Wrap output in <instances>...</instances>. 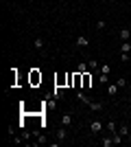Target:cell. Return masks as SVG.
Listing matches in <instances>:
<instances>
[{
    "instance_id": "cell-5",
    "label": "cell",
    "mask_w": 131,
    "mask_h": 147,
    "mask_svg": "<svg viewBox=\"0 0 131 147\" xmlns=\"http://www.w3.org/2000/svg\"><path fill=\"white\" fill-rule=\"evenodd\" d=\"M66 136H68V132H66V127L57 129V143H59V141H66Z\"/></svg>"
},
{
    "instance_id": "cell-9",
    "label": "cell",
    "mask_w": 131,
    "mask_h": 147,
    "mask_svg": "<svg viewBox=\"0 0 131 147\" xmlns=\"http://www.w3.org/2000/svg\"><path fill=\"white\" fill-rule=\"evenodd\" d=\"M31 81H33V84H37V81H42V75H39L37 70H33V73H31Z\"/></svg>"
},
{
    "instance_id": "cell-22",
    "label": "cell",
    "mask_w": 131,
    "mask_h": 147,
    "mask_svg": "<svg viewBox=\"0 0 131 147\" xmlns=\"http://www.w3.org/2000/svg\"><path fill=\"white\" fill-rule=\"evenodd\" d=\"M129 42H131V37H129Z\"/></svg>"
},
{
    "instance_id": "cell-6",
    "label": "cell",
    "mask_w": 131,
    "mask_h": 147,
    "mask_svg": "<svg viewBox=\"0 0 131 147\" xmlns=\"http://www.w3.org/2000/svg\"><path fill=\"white\" fill-rule=\"evenodd\" d=\"M118 134L122 136V138H129V127H127V125H120V127H118Z\"/></svg>"
},
{
    "instance_id": "cell-21",
    "label": "cell",
    "mask_w": 131,
    "mask_h": 147,
    "mask_svg": "<svg viewBox=\"0 0 131 147\" xmlns=\"http://www.w3.org/2000/svg\"><path fill=\"white\" fill-rule=\"evenodd\" d=\"M129 59H131V53H129Z\"/></svg>"
},
{
    "instance_id": "cell-10",
    "label": "cell",
    "mask_w": 131,
    "mask_h": 147,
    "mask_svg": "<svg viewBox=\"0 0 131 147\" xmlns=\"http://www.w3.org/2000/svg\"><path fill=\"white\" fill-rule=\"evenodd\" d=\"M33 46H35L37 51H42V49H44V40H42V37H35V42H33Z\"/></svg>"
},
{
    "instance_id": "cell-2",
    "label": "cell",
    "mask_w": 131,
    "mask_h": 147,
    "mask_svg": "<svg viewBox=\"0 0 131 147\" xmlns=\"http://www.w3.org/2000/svg\"><path fill=\"white\" fill-rule=\"evenodd\" d=\"M74 44L79 46V49H83V46H87V44H90V40H87L85 35H79V37L74 40Z\"/></svg>"
},
{
    "instance_id": "cell-1",
    "label": "cell",
    "mask_w": 131,
    "mask_h": 147,
    "mask_svg": "<svg viewBox=\"0 0 131 147\" xmlns=\"http://www.w3.org/2000/svg\"><path fill=\"white\" fill-rule=\"evenodd\" d=\"M103 121H92L90 123V129H92V134H98V132H103Z\"/></svg>"
},
{
    "instance_id": "cell-15",
    "label": "cell",
    "mask_w": 131,
    "mask_h": 147,
    "mask_svg": "<svg viewBox=\"0 0 131 147\" xmlns=\"http://www.w3.org/2000/svg\"><path fill=\"white\" fill-rule=\"evenodd\" d=\"M76 73H87V64L85 61H81V64L76 66Z\"/></svg>"
},
{
    "instance_id": "cell-13",
    "label": "cell",
    "mask_w": 131,
    "mask_h": 147,
    "mask_svg": "<svg viewBox=\"0 0 131 147\" xmlns=\"http://www.w3.org/2000/svg\"><path fill=\"white\" fill-rule=\"evenodd\" d=\"M100 145H103V147H112V145H114V138H109V136H107V138H103V141H100Z\"/></svg>"
},
{
    "instance_id": "cell-12",
    "label": "cell",
    "mask_w": 131,
    "mask_h": 147,
    "mask_svg": "<svg viewBox=\"0 0 131 147\" xmlns=\"http://www.w3.org/2000/svg\"><path fill=\"white\" fill-rule=\"evenodd\" d=\"M107 92H109V97H114V94L118 92V86H116V84H109V88H107Z\"/></svg>"
},
{
    "instance_id": "cell-14",
    "label": "cell",
    "mask_w": 131,
    "mask_h": 147,
    "mask_svg": "<svg viewBox=\"0 0 131 147\" xmlns=\"http://www.w3.org/2000/svg\"><path fill=\"white\" fill-rule=\"evenodd\" d=\"M107 129H109L112 134H116V132H118V127H116V123H114V121H109V123H107Z\"/></svg>"
},
{
    "instance_id": "cell-4",
    "label": "cell",
    "mask_w": 131,
    "mask_h": 147,
    "mask_svg": "<svg viewBox=\"0 0 131 147\" xmlns=\"http://www.w3.org/2000/svg\"><path fill=\"white\" fill-rule=\"evenodd\" d=\"M118 37L122 40V42H129V37H131V31H129V29H120Z\"/></svg>"
},
{
    "instance_id": "cell-7",
    "label": "cell",
    "mask_w": 131,
    "mask_h": 147,
    "mask_svg": "<svg viewBox=\"0 0 131 147\" xmlns=\"http://www.w3.org/2000/svg\"><path fill=\"white\" fill-rule=\"evenodd\" d=\"M87 68H90V70H98L100 64H98L96 59H90V61H87Z\"/></svg>"
},
{
    "instance_id": "cell-19",
    "label": "cell",
    "mask_w": 131,
    "mask_h": 147,
    "mask_svg": "<svg viewBox=\"0 0 131 147\" xmlns=\"http://www.w3.org/2000/svg\"><path fill=\"white\" fill-rule=\"evenodd\" d=\"M98 81H100V84H107V75H103V73H98Z\"/></svg>"
},
{
    "instance_id": "cell-17",
    "label": "cell",
    "mask_w": 131,
    "mask_h": 147,
    "mask_svg": "<svg viewBox=\"0 0 131 147\" xmlns=\"http://www.w3.org/2000/svg\"><path fill=\"white\" fill-rule=\"evenodd\" d=\"M53 94H55V99H61V97H63V92H61V88H59V86L55 88V92H53Z\"/></svg>"
},
{
    "instance_id": "cell-3",
    "label": "cell",
    "mask_w": 131,
    "mask_h": 147,
    "mask_svg": "<svg viewBox=\"0 0 131 147\" xmlns=\"http://www.w3.org/2000/svg\"><path fill=\"white\" fill-rule=\"evenodd\" d=\"M61 125H63V127H68V125H72V114H70V112H66V114L61 117Z\"/></svg>"
},
{
    "instance_id": "cell-11",
    "label": "cell",
    "mask_w": 131,
    "mask_h": 147,
    "mask_svg": "<svg viewBox=\"0 0 131 147\" xmlns=\"http://www.w3.org/2000/svg\"><path fill=\"white\" fill-rule=\"evenodd\" d=\"M76 99H79V101H83V103H87V105L92 103V101H90V99H87L85 94H83V92H76Z\"/></svg>"
},
{
    "instance_id": "cell-18",
    "label": "cell",
    "mask_w": 131,
    "mask_h": 147,
    "mask_svg": "<svg viewBox=\"0 0 131 147\" xmlns=\"http://www.w3.org/2000/svg\"><path fill=\"white\" fill-rule=\"evenodd\" d=\"M125 84H127V79H125V77H120V79L116 81V86H118V88H122V86H125Z\"/></svg>"
},
{
    "instance_id": "cell-8",
    "label": "cell",
    "mask_w": 131,
    "mask_h": 147,
    "mask_svg": "<svg viewBox=\"0 0 131 147\" xmlns=\"http://www.w3.org/2000/svg\"><path fill=\"white\" fill-rule=\"evenodd\" d=\"M90 84H92V77L87 73H83V88H90Z\"/></svg>"
},
{
    "instance_id": "cell-20",
    "label": "cell",
    "mask_w": 131,
    "mask_h": 147,
    "mask_svg": "<svg viewBox=\"0 0 131 147\" xmlns=\"http://www.w3.org/2000/svg\"><path fill=\"white\" fill-rule=\"evenodd\" d=\"M96 29H98V31L105 29V20H98V22H96Z\"/></svg>"
},
{
    "instance_id": "cell-16",
    "label": "cell",
    "mask_w": 131,
    "mask_h": 147,
    "mask_svg": "<svg viewBox=\"0 0 131 147\" xmlns=\"http://www.w3.org/2000/svg\"><path fill=\"white\" fill-rule=\"evenodd\" d=\"M98 73H103V75H109V64H100Z\"/></svg>"
}]
</instances>
